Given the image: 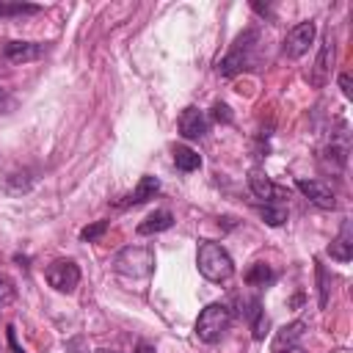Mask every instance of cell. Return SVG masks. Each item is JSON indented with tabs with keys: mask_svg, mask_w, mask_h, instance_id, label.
I'll return each instance as SVG.
<instances>
[{
	"mask_svg": "<svg viewBox=\"0 0 353 353\" xmlns=\"http://www.w3.org/2000/svg\"><path fill=\"white\" fill-rule=\"evenodd\" d=\"M196 265H199V273L207 279V281H215V284H223L234 276V262L229 256V251L218 243H210L204 240L199 245V254H196Z\"/></svg>",
	"mask_w": 353,
	"mask_h": 353,
	"instance_id": "6da1fadb",
	"label": "cell"
},
{
	"mask_svg": "<svg viewBox=\"0 0 353 353\" xmlns=\"http://www.w3.org/2000/svg\"><path fill=\"white\" fill-rule=\"evenodd\" d=\"M154 268V251L146 245H127L113 256V270L130 279H143Z\"/></svg>",
	"mask_w": 353,
	"mask_h": 353,
	"instance_id": "7a4b0ae2",
	"label": "cell"
},
{
	"mask_svg": "<svg viewBox=\"0 0 353 353\" xmlns=\"http://www.w3.org/2000/svg\"><path fill=\"white\" fill-rule=\"evenodd\" d=\"M229 323H232L229 306H223V303H210V306L201 309V314H199V320H196V336H199L201 342L212 345V342H218V339L223 336V331L229 328Z\"/></svg>",
	"mask_w": 353,
	"mask_h": 353,
	"instance_id": "3957f363",
	"label": "cell"
},
{
	"mask_svg": "<svg viewBox=\"0 0 353 353\" xmlns=\"http://www.w3.org/2000/svg\"><path fill=\"white\" fill-rule=\"evenodd\" d=\"M254 44H256V30H245L234 39L232 50L218 61V72L223 77H232L237 72H243L248 63H251V52H254Z\"/></svg>",
	"mask_w": 353,
	"mask_h": 353,
	"instance_id": "277c9868",
	"label": "cell"
},
{
	"mask_svg": "<svg viewBox=\"0 0 353 353\" xmlns=\"http://www.w3.org/2000/svg\"><path fill=\"white\" fill-rule=\"evenodd\" d=\"M44 279L52 290L58 292H72L80 284V268L72 259H55L52 265L44 268Z\"/></svg>",
	"mask_w": 353,
	"mask_h": 353,
	"instance_id": "5b68a950",
	"label": "cell"
},
{
	"mask_svg": "<svg viewBox=\"0 0 353 353\" xmlns=\"http://www.w3.org/2000/svg\"><path fill=\"white\" fill-rule=\"evenodd\" d=\"M314 33H317V28H314V22H312V19H309V22H298V25L284 36L281 52H284L287 58H301V55L312 47Z\"/></svg>",
	"mask_w": 353,
	"mask_h": 353,
	"instance_id": "8992f818",
	"label": "cell"
},
{
	"mask_svg": "<svg viewBox=\"0 0 353 353\" xmlns=\"http://www.w3.org/2000/svg\"><path fill=\"white\" fill-rule=\"evenodd\" d=\"M295 188H298L312 204H317V207H323V210H334V207H336V196H334V190L328 188V182H323V179H295Z\"/></svg>",
	"mask_w": 353,
	"mask_h": 353,
	"instance_id": "52a82bcc",
	"label": "cell"
},
{
	"mask_svg": "<svg viewBox=\"0 0 353 353\" xmlns=\"http://www.w3.org/2000/svg\"><path fill=\"white\" fill-rule=\"evenodd\" d=\"M44 44H36V41H8L6 47H3V55H6V61H11V63H28V61H36V58H41L44 55Z\"/></svg>",
	"mask_w": 353,
	"mask_h": 353,
	"instance_id": "ba28073f",
	"label": "cell"
},
{
	"mask_svg": "<svg viewBox=\"0 0 353 353\" xmlns=\"http://www.w3.org/2000/svg\"><path fill=\"white\" fill-rule=\"evenodd\" d=\"M179 132H182V138H188V141H196V138H204V132H207V119H204V113L199 110V108H185L182 113H179Z\"/></svg>",
	"mask_w": 353,
	"mask_h": 353,
	"instance_id": "9c48e42d",
	"label": "cell"
},
{
	"mask_svg": "<svg viewBox=\"0 0 353 353\" xmlns=\"http://www.w3.org/2000/svg\"><path fill=\"white\" fill-rule=\"evenodd\" d=\"M157 190H160V179L157 176H152V174H143L141 179H138V185L130 190V196L121 201V207H132V204H143V201H149V199H154L157 196Z\"/></svg>",
	"mask_w": 353,
	"mask_h": 353,
	"instance_id": "30bf717a",
	"label": "cell"
},
{
	"mask_svg": "<svg viewBox=\"0 0 353 353\" xmlns=\"http://www.w3.org/2000/svg\"><path fill=\"white\" fill-rule=\"evenodd\" d=\"M248 188H251V193H254L256 199H262V201H276V196H279V188L270 182V176H268L262 168H251V171H248Z\"/></svg>",
	"mask_w": 353,
	"mask_h": 353,
	"instance_id": "8fae6325",
	"label": "cell"
},
{
	"mask_svg": "<svg viewBox=\"0 0 353 353\" xmlns=\"http://www.w3.org/2000/svg\"><path fill=\"white\" fill-rule=\"evenodd\" d=\"M328 254H331L334 259H339V262H347V259L353 256V232H350V221L342 223L339 234H336L334 243L328 245Z\"/></svg>",
	"mask_w": 353,
	"mask_h": 353,
	"instance_id": "7c38bea8",
	"label": "cell"
},
{
	"mask_svg": "<svg viewBox=\"0 0 353 353\" xmlns=\"http://www.w3.org/2000/svg\"><path fill=\"white\" fill-rule=\"evenodd\" d=\"M171 226H174V215L168 210H154L152 215H146L138 223V234H157V232H165Z\"/></svg>",
	"mask_w": 353,
	"mask_h": 353,
	"instance_id": "4fadbf2b",
	"label": "cell"
},
{
	"mask_svg": "<svg viewBox=\"0 0 353 353\" xmlns=\"http://www.w3.org/2000/svg\"><path fill=\"white\" fill-rule=\"evenodd\" d=\"M303 331H306V320H295V323L279 328V334H276V339H273V353H279V350H284V347H292V345L303 336Z\"/></svg>",
	"mask_w": 353,
	"mask_h": 353,
	"instance_id": "5bb4252c",
	"label": "cell"
},
{
	"mask_svg": "<svg viewBox=\"0 0 353 353\" xmlns=\"http://www.w3.org/2000/svg\"><path fill=\"white\" fill-rule=\"evenodd\" d=\"M174 165L179 168V171H185V174H190V171H196L199 165H201V157H199V152H193L190 146H174Z\"/></svg>",
	"mask_w": 353,
	"mask_h": 353,
	"instance_id": "9a60e30c",
	"label": "cell"
},
{
	"mask_svg": "<svg viewBox=\"0 0 353 353\" xmlns=\"http://www.w3.org/2000/svg\"><path fill=\"white\" fill-rule=\"evenodd\" d=\"M245 281H248L251 287H265V284L273 281V270H270L265 262H254V265L248 268V273H245Z\"/></svg>",
	"mask_w": 353,
	"mask_h": 353,
	"instance_id": "2e32d148",
	"label": "cell"
},
{
	"mask_svg": "<svg viewBox=\"0 0 353 353\" xmlns=\"http://www.w3.org/2000/svg\"><path fill=\"white\" fill-rule=\"evenodd\" d=\"M259 215H262L265 223H270V226H281V223L287 221V210H284L281 204H273V201H265V204L259 207Z\"/></svg>",
	"mask_w": 353,
	"mask_h": 353,
	"instance_id": "e0dca14e",
	"label": "cell"
},
{
	"mask_svg": "<svg viewBox=\"0 0 353 353\" xmlns=\"http://www.w3.org/2000/svg\"><path fill=\"white\" fill-rule=\"evenodd\" d=\"M39 6L30 3H11V0H0V17H14V14H36Z\"/></svg>",
	"mask_w": 353,
	"mask_h": 353,
	"instance_id": "ac0fdd59",
	"label": "cell"
},
{
	"mask_svg": "<svg viewBox=\"0 0 353 353\" xmlns=\"http://www.w3.org/2000/svg\"><path fill=\"white\" fill-rule=\"evenodd\" d=\"M251 320H254V323H251L254 339H265V334H268V314H265V312H256Z\"/></svg>",
	"mask_w": 353,
	"mask_h": 353,
	"instance_id": "d6986e66",
	"label": "cell"
},
{
	"mask_svg": "<svg viewBox=\"0 0 353 353\" xmlns=\"http://www.w3.org/2000/svg\"><path fill=\"white\" fill-rule=\"evenodd\" d=\"M105 229H108V221H97V223H91V226H85L83 232H80V240H97L99 234H105Z\"/></svg>",
	"mask_w": 353,
	"mask_h": 353,
	"instance_id": "ffe728a7",
	"label": "cell"
},
{
	"mask_svg": "<svg viewBox=\"0 0 353 353\" xmlns=\"http://www.w3.org/2000/svg\"><path fill=\"white\" fill-rule=\"evenodd\" d=\"M212 119L229 124V121H232V110H229V105H226V102H215V105H212Z\"/></svg>",
	"mask_w": 353,
	"mask_h": 353,
	"instance_id": "44dd1931",
	"label": "cell"
},
{
	"mask_svg": "<svg viewBox=\"0 0 353 353\" xmlns=\"http://www.w3.org/2000/svg\"><path fill=\"white\" fill-rule=\"evenodd\" d=\"M317 281H320V306L325 309V303H328V279H325L323 265H317Z\"/></svg>",
	"mask_w": 353,
	"mask_h": 353,
	"instance_id": "7402d4cb",
	"label": "cell"
},
{
	"mask_svg": "<svg viewBox=\"0 0 353 353\" xmlns=\"http://www.w3.org/2000/svg\"><path fill=\"white\" fill-rule=\"evenodd\" d=\"M6 339H8V350H11V353H25V350L17 345V334H14V328H11V325L6 328Z\"/></svg>",
	"mask_w": 353,
	"mask_h": 353,
	"instance_id": "603a6c76",
	"label": "cell"
},
{
	"mask_svg": "<svg viewBox=\"0 0 353 353\" xmlns=\"http://www.w3.org/2000/svg\"><path fill=\"white\" fill-rule=\"evenodd\" d=\"M339 85H342V94L350 99V94H353V91H350V77H347V74H339Z\"/></svg>",
	"mask_w": 353,
	"mask_h": 353,
	"instance_id": "cb8c5ba5",
	"label": "cell"
},
{
	"mask_svg": "<svg viewBox=\"0 0 353 353\" xmlns=\"http://www.w3.org/2000/svg\"><path fill=\"white\" fill-rule=\"evenodd\" d=\"M135 353H154V347H152V345H146V342H141V345L135 347Z\"/></svg>",
	"mask_w": 353,
	"mask_h": 353,
	"instance_id": "d4e9b609",
	"label": "cell"
},
{
	"mask_svg": "<svg viewBox=\"0 0 353 353\" xmlns=\"http://www.w3.org/2000/svg\"><path fill=\"white\" fill-rule=\"evenodd\" d=\"M279 353H306V350L298 347V345H292V347H284V350H279Z\"/></svg>",
	"mask_w": 353,
	"mask_h": 353,
	"instance_id": "484cf974",
	"label": "cell"
},
{
	"mask_svg": "<svg viewBox=\"0 0 353 353\" xmlns=\"http://www.w3.org/2000/svg\"><path fill=\"white\" fill-rule=\"evenodd\" d=\"M97 353H108V350H97Z\"/></svg>",
	"mask_w": 353,
	"mask_h": 353,
	"instance_id": "4316f807",
	"label": "cell"
},
{
	"mask_svg": "<svg viewBox=\"0 0 353 353\" xmlns=\"http://www.w3.org/2000/svg\"><path fill=\"white\" fill-rule=\"evenodd\" d=\"M0 99H3V91H0Z\"/></svg>",
	"mask_w": 353,
	"mask_h": 353,
	"instance_id": "83f0119b",
	"label": "cell"
}]
</instances>
